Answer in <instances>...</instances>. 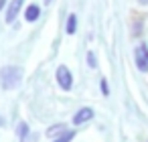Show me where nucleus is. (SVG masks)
<instances>
[{
    "label": "nucleus",
    "instance_id": "4468645a",
    "mask_svg": "<svg viewBox=\"0 0 148 142\" xmlns=\"http://www.w3.org/2000/svg\"><path fill=\"white\" fill-rule=\"evenodd\" d=\"M138 2H140V4H148V0H138Z\"/></svg>",
    "mask_w": 148,
    "mask_h": 142
},
{
    "label": "nucleus",
    "instance_id": "f257e3e1",
    "mask_svg": "<svg viewBox=\"0 0 148 142\" xmlns=\"http://www.w3.org/2000/svg\"><path fill=\"white\" fill-rule=\"evenodd\" d=\"M23 81V69L21 67H12V65H6L0 69V83H2L4 89H14L18 87Z\"/></svg>",
    "mask_w": 148,
    "mask_h": 142
},
{
    "label": "nucleus",
    "instance_id": "f03ea898",
    "mask_svg": "<svg viewBox=\"0 0 148 142\" xmlns=\"http://www.w3.org/2000/svg\"><path fill=\"white\" fill-rule=\"evenodd\" d=\"M57 81H59V85L67 91V89H71V83H73V77H71V71L65 67V65H61L59 69H57Z\"/></svg>",
    "mask_w": 148,
    "mask_h": 142
},
{
    "label": "nucleus",
    "instance_id": "9d476101",
    "mask_svg": "<svg viewBox=\"0 0 148 142\" xmlns=\"http://www.w3.org/2000/svg\"><path fill=\"white\" fill-rule=\"evenodd\" d=\"M27 132H29V126H27L25 122H21V124H18V138L25 140V138H27Z\"/></svg>",
    "mask_w": 148,
    "mask_h": 142
},
{
    "label": "nucleus",
    "instance_id": "f8f14e48",
    "mask_svg": "<svg viewBox=\"0 0 148 142\" xmlns=\"http://www.w3.org/2000/svg\"><path fill=\"white\" fill-rule=\"evenodd\" d=\"M101 91H103L106 95L110 93V91H108V81H106V79H101Z\"/></svg>",
    "mask_w": 148,
    "mask_h": 142
},
{
    "label": "nucleus",
    "instance_id": "ddd939ff",
    "mask_svg": "<svg viewBox=\"0 0 148 142\" xmlns=\"http://www.w3.org/2000/svg\"><path fill=\"white\" fill-rule=\"evenodd\" d=\"M4 2H6V0H0V10H2V8H4Z\"/></svg>",
    "mask_w": 148,
    "mask_h": 142
},
{
    "label": "nucleus",
    "instance_id": "423d86ee",
    "mask_svg": "<svg viewBox=\"0 0 148 142\" xmlns=\"http://www.w3.org/2000/svg\"><path fill=\"white\" fill-rule=\"evenodd\" d=\"M39 14H41V8H39L37 4H31V6L27 8V12H25V19H27L29 23H33V21L39 19Z\"/></svg>",
    "mask_w": 148,
    "mask_h": 142
},
{
    "label": "nucleus",
    "instance_id": "20e7f679",
    "mask_svg": "<svg viewBox=\"0 0 148 142\" xmlns=\"http://www.w3.org/2000/svg\"><path fill=\"white\" fill-rule=\"evenodd\" d=\"M91 116H93V110H91V108H83V110H79V112L75 114L73 124H83V122L91 120Z\"/></svg>",
    "mask_w": 148,
    "mask_h": 142
},
{
    "label": "nucleus",
    "instance_id": "9b49d317",
    "mask_svg": "<svg viewBox=\"0 0 148 142\" xmlns=\"http://www.w3.org/2000/svg\"><path fill=\"white\" fill-rule=\"evenodd\" d=\"M87 63H89V67H95V55L91 51L87 53Z\"/></svg>",
    "mask_w": 148,
    "mask_h": 142
},
{
    "label": "nucleus",
    "instance_id": "1a4fd4ad",
    "mask_svg": "<svg viewBox=\"0 0 148 142\" xmlns=\"http://www.w3.org/2000/svg\"><path fill=\"white\" fill-rule=\"evenodd\" d=\"M73 136H75V132H73V130H67L65 134H61V136H59L57 140H53V142H71Z\"/></svg>",
    "mask_w": 148,
    "mask_h": 142
},
{
    "label": "nucleus",
    "instance_id": "6e6552de",
    "mask_svg": "<svg viewBox=\"0 0 148 142\" xmlns=\"http://www.w3.org/2000/svg\"><path fill=\"white\" fill-rule=\"evenodd\" d=\"M75 25H77V16L75 14H69V21H67V33L69 35L75 33Z\"/></svg>",
    "mask_w": 148,
    "mask_h": 142
},
{
    "label": "nucleus",
    "instance_id": "7ed1b4c3",
    "mask_svg": "<svg viewBox=\"0 0 148 142\" xmlns=\"http://www.w3.org/2000/svg\"><path fill=\"white\" fill-rule=\"evenodd\" d=\"M136 65H138V69H142V71L148 69V47H146V45H140V47L136 49Z\"/></svg>",
    "mask_w": 148,
    "mask_h": 142
},
{
    "label": "nucleus",
    "instance_id": "0eeeda50",
    "mask_svg": "<svg viewBox=\"0 0 148 142\" xmlns=\"http://www.w3.org/2000/svg\"><path fill=\"white\" fill-rule=\"evenodd\" d=\"M63 132H67L65 124H57V126H51L47 130V136H57V134H63Z\"/></svg>",
    "mask_w": 148,
    "mask_h": 142
},
{
    "label": "nucleus",
    "instance_id": "39448f33",
    "mask_svg": "<svg viewBox=\"0 0 148 142\" xmlns=\"http://www.w3.org/2000/svg\"><path fill=\"white\" fill-rule=\"evenodd\" d=\"M21 6H23V0H12V2H10V8H8V12H6V23H12V21L16 19Z\"/></svg>",
    "mask_w": 148,
    "mask_h": 142
}]
</instances>
